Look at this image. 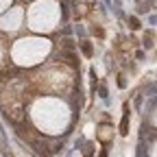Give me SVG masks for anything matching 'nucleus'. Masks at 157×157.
<instances>
[{
  "label": "nucleus",
  "instance_id": "f03ea898",
  "mask_svg": "<svg viewBox=\"0 0 157 157\" xmlns=\"http://www.w3.org/2000/svg\"><path fill=\"white\" fill-rule=\"evenodd\" d=\"M129 24H131V29H137V20H135V17H131V20H129Z\"/></svg>",
  "mask_w": 157,
  "mask_h": 157
},
{
  "label": "nucleus",
  "instance_id": "f257e3e1",
  "mask_svg": "<svg viewBox=\"0 0 157 157\" xmlns=\"http://www.w3.org/2000/svg\"><path fill=\"white\" fill-rule=\"evenodd\" d=\"M81 48H83V52H85L87 57L92 55V46H90V42H83V44H81Z\"/></svg>",
  "mask_w": 157,
  "mask_h": 157
}]
</instances>
